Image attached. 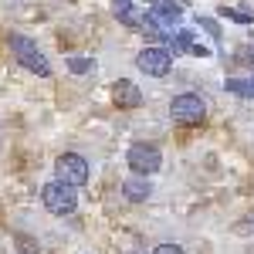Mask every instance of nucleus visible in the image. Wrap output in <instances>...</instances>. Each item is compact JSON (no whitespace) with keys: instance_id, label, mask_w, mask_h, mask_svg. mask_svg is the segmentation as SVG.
Listing matches in <instances>:
<instances>
[{"instance_id":"1","label":"nucleus","mask_w":254,"mask_h":254,"mask_svg":"<svg viewBox=\"0 0 254 254\" xmlns=\"http://www.w3.org/2000/svg\"><path fill=\"white\" fill-rule=\"evenodd\" d=\"M78 187H71V183H64V180H51V183H44L41 187V203H44V210L55 217H68L78 210V193H75Z\"/></svg>"},{"instance_id":"2","label":"nucleus","mask_w":254,"mask_h":254,"mask_svg":"<svg viewBox=\"0 0 254 254\" xmlns=\"http://www.w3.org/2000/svg\"><path fill=\"white\" fill-rule=\"evenodd\" d=\"M10 51H14L17 64H24L27 71H34V75H51L48 58L38 51V44H34L31 38H24V34H10Z\"/></svg>"},{"instance_id":"3","label":"nucleus","mask_w":254,"mask_h":254,"mask_svg":"<svg viewBox=\"0 0 254 254\" xmlns=\"http://www.w3.org/2000/svg\"><path fill=\"white\" fill-rule=\"evenodd\" d=\"M170 119L180 122V126H196V122L207 119V105H203V98H200V95L183 92V95H176L173 102H170Z\"/></svg>"},{"instance_id":"4","label":"nucleus","mask_w":254,"mask_h":254,"mask_svg":"<svg viewBox=\"0 0 254 254\" xmlns=\"http://www.w3.org/2000/svg\"><path fill=\"white\" fill-rule=\"evenodd\" d=\"M129 170L136 176H149V173H159V166H163V153H159L156 146H149V142H136V146H129Z\"/></svg>"},{"instance_id":"5","label":"nucleus","mask_w":254,"mask_h":254,"mask_svg":"<svg viewBox=\"0 0 254 254\" xmlns=\"http://www.w3.org/2000/svg\"><path fill=\"white\" fill-rule=\"evenodd\" d=\"M136 68L146 71V75H153V78H163V75H170L173 58H170L166 48H142V51L136 55Z\"/></svg>"},{"instance_id":"6","label":"nucleus","mask_w":254,"mask_h":254,"mask_svg":"<svg viewBox=\"0 0 254 254\" xmlns=\"http://www.w3.org/2000/svg\"><path fill=\"white\" fill-rule=\"evenodd\" d=\"M55 173H58V180L71 183V187H85V183H88V163H85L78 153H64V156H58V163H55Z\"/></svg>"},{"instance_id":"7","label":"nucleus","mask_w":254,"mask_h":254,"mask_svg":"<svg viewBox=\"0 0 254 254\" xmlns=\"http://www.w3.org/2000/svg\"><path fill=\"white\" fill-rule=\"evenodd\" d=\"M112 102H116L119 109H139V105H142V92H139L136 81L119 78L116 85H112Z\"/></svg>"},{"instance_id":"8","label":"nucleus","mask_w":254,"mask_h":254,"mask_svg":"<svg viewBox=\"0 0 254 254\" xmlns=\"http://www.w3.org/2000/svg\"><path fill=\"white\" fill-rule=\"evenodd\" d=\"M149 14L163 24H176V20L183 17V10H180V3L176 0H149Z\"/></svg>"},{"instance_id":"9","label":"nucleus","mask_w":254,"mask_h":254,"mask_svg":"<svg viewBox=\"0 0 254 254\" xmlns=\"http://www.w3.org/2000/svg\"><path fill=\"white\" fill-rule=\"evenodd\" d=\"M149 193H153V187H149V180H146V176H129V180L122 183V196H126V200H132V203H142Z\"/></svg>"},{"instance_id":"10","label":"nucleus","mask_w":254,"mask_h":254,"mask_svg":"<svg viewBox=\"0 0 254 254\" xmlns=\"http://www.w3.org/2000/svg\"><path fill=\"white\" fill-rule=\"evenodd\" d=\"M173 48L176 51H190V55H207V48L203 44H196V38H193V31H176V38H173Z\"/></svg>"},{"instance_id":"11","label":"nucleus","mask_w":254,"mask_h":254,"mask_svg":"<svg viewBox=\"0 0 254 254\" xmlns=\"http://www.w3.org/2000/svg\"><path fill=\"white\" fill-rule=\"evenodd\" d=\"M112 14H116L122 24H136V14H132V0H112Z\"/></svg>"},{"instance_id":"12","label":"nucleus","mask_w":254,"mask_h":254,"mask_svg":"<svg viewBox=\"0 0 254 254\" xmlns=\"http://www.w3.org/2000/svg\"><path fill=\"white\" fill-rule=\"evenodd\" d=\"M227 92H234V95L241 98H251L254 95V81H241V78H227V85H224Z\"/></svg>"},{"instance_id":"13","label":"nucleus","mask_w":254,"mask_h":254,"mask_svg":"<svg viewBox=\"0 0 254 254\" xmlns=\"http://www.w3.org/2000/svg\"><path fill=\"white\" fill-rule=\"evenodd\" d=\"M92 68H95V61H92V58H71V61H68V71H71V75H88Z\"/></svg>"},{"instance_id":"14","label":"nucleus","mask_w":254,"mask_h":254,"mask_svg":"<svg viewBox=\"0 0 254 254\" xmlns=\"http://www.w3.org/2000/svg\"><path fill=\"white\" fill-rule=\"evenodd\" d=\"M231 20H237V24H251L254 20V14H244V10H224Z\"/></svg>"},{"instance_id":"15","label":"nucleus","mask_w":254,"mask_h":254,"mask_svg":"<svg viewBox=\"0 0 254 254\" xmlns=\"http://www.w3.org/2000/svg\"><path fill=\"white\" fill-rule=\"evenodd\" d=\"M153 254H183V248H180V244H159Z\"/></svg>"},{"instance_id":"16","label":"nucleus","mask_w":254,"mask_h":254,"mask_svg":"<svg viewBox=\"0 0 254 254\" xmlns=\"http://www.w3.org/2000/svg\"><path fill=\"white\" fill-rule=\"evenodd\" d=\"M237 231H241V234H251V231H254V217L241 220V224H237Z\"/></svg>"}]
</instances>
